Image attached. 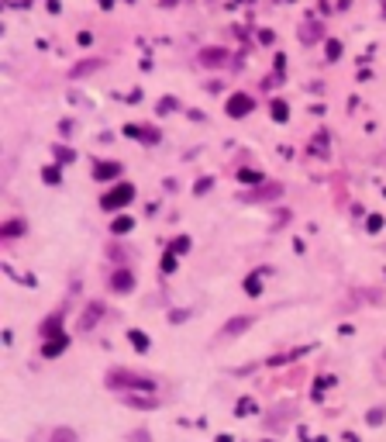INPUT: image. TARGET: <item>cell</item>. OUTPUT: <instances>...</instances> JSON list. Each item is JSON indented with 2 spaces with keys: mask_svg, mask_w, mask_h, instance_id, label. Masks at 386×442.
<instances>
[{
  "mask_svg": "<svg viewBox=\"0 0 386 442\" xmlns=\"http://www.w3.org/2000/svg\"><path fill=\"white\" fill-rule=\"evenodd\" d=\"M49 442H76V432H73V428H56Z\"/></svg>",
  "mask_w": 386,
  "mask_h": 442,
  "instance_id": "7",
  "label": "cell"
},
{
  "mask_svg": "<svg viewBox=\"0 0 386 442\" xmlns=\"http://www.w3.org/2000/svg\"><path fill=\"white\" fill-rule=\"evenodd\" d=\"M107 387H114V390H155V380L152 377H138L131 370H111Z\"/></svg>",
  "mask_w": 386,
  "mask_h": 442,
  "instance_id": "1",
  "label": "cell"
},
{
  "mask_svg": "<svg viewBox=\"0 0 386 442\" xmlns=\"http://www.w3.org/2000/svg\"><path fill=\"white\" fill-rule=\"evenodd\" d=\"M131 225H135V221H131L128 214H121V218L114 221V231H117V235H124V231H131Z\"/></svg>",
  "mask_w": 386,
  "mask_h": 442,
  "instance_id": "9",
  "label": "cell"
},
{
  "mask_svg": "<svg viewBox=\"0 0 386 442\" xmlns=\"http://www.w3.org/2000/svg\"><path fill=\"white\" fill-rule=\"evenodd\" d=\"M59 322H62V314L49 318V322H45V335H56V332H59Z\"/></svg>",
  "mask_w": 386,
  "mask_h": 442,
  "instance_id": "11",
  "label": "cell"
},
{
  "mask_svg": "<svg viewBox=\"0 0 386 442\" xmlns=\"http://www.w3.org/2000/svg\"><path fill=\"white\" fill-rule=\"evenodd\" d=\"M272 114L279 117V121H286V104H283V100H276V104H272Z\"/></svg>",
  "mask_w": 386,
  "mask_h": 442,
  "instance_id": "13",
  "label": "cell"
},
{
  "mask_svg": "<svg viewBox=\"0 0 386 442\" xmlns=\"http://www.w3.org/2000/svg\"><path fill=\"white\" fill-rule=\"evenodd\" d=\"M252 111V97L249 94H234L231 100H228V114L231 117H245Z\"/></svg>",
  "mask_w": 386,
  "mask_h": 442,
  "instance_id": "3",
  "label": "cell"
},
{
  "mask_svg": "<svg viewBox=\"0 0 386 442\" xmlns=\"http://www.w3.org/2000/svg\"><path fill=\"white\" fill-rule=\"evenodd\" d=\"M186 246H190V238H176V242H173V252H186Z\"/></svg>",
  "mask_w": 386,
  "mask_h": 442,
  "instance_id": "17",
  "label": "cell"
},
{
  "mask_svg": "<svg viewBox=\"0 0 386 442\" xmlns=\"http://www.w3.org/2000/svg\"><path fill=\"white\" fill-rule=\"evenodd\" d=\"M131 197H135V187L131 183H117L114 190L104 197V208L111 211V208H124V204H131Z\"/></svg>",
  "mask_w": 386,
  "mask_h": 442,
  "instance_id": "2",
  "label": "cell"
},
{
  "mask_svg": "<svg viewBox=\"0 0 386 442\" xmlns=\"http://www.w3.org/2000/svg\"><path fill=\"white\" fill-rule=\"evenodd\" d=\"M249 325H252V318H249V314H238V318H231V322L221 328V332H224L228 339H234V335H242V332H245Z\"/></svg>",
  "mask_w": 386,
  "mask_h": 442,
  "instance_id": "4",
  "label": "cell"
},
{
  "mask_svg": "<svg viewBox=\"0 0 386 442\" xmlns=\"http://www.w3.org/2000/svg\"><path fill=\"white\" fill-rule=\"evenodd\" d=\"M41 176H45V183H59V170H45Z\"/></svg>",
  "mask_w": 386,
  "mask_h": 442,
  "instance_id": "19",
  "label": "cell"
},
{
  "mask_svg": "<svg viewBox=\"0 0 386 442\" xmlns=\"http://www.w3.org/2000/svg\"><path fill=\"white\" fill-rule=\"evenodd\" d=\"M128 404H138V408H152L155 401H149V397H128Z\"/></svg>",
  "mask_w": 386,
  "mask_h": 442,
  "instance_id": "16",
  "label": "cell"
},
{
  "mask_svg": "<svg viewBox=\"0 0 386 442\" xmlns=\"http://www.w3.org/2000/svg\"><path fill=\"white\" fill-rule=\"evenodd\" d=\"M117 173H121V166H117V163H100V166L93 170L96 180H114Z\"/></svg>",
  "mask_w": 386,
  "mask_h": 442,
  "instance_id": "6",
  "label": "cell"
},
{
  "mask_svg": "<svg viewBox=\"0 0 386 442\" xmlns=\"http://www.w3.org/2000/svg\"><path fill=\"white\" fill-rule=\"evenodd\" d=\"M62 349H66V335H59L56 342H49V346L41 349V352H45V356H49V359H52V356H56V352H62Z\"/></svg>",
  "mask_w": 386,
  "mask_h": 442,
  "instance_id": "8",
  "label": "cell"
},
{
  "mask_svg": "<svg viewBox=\"0 0 386 442\" xmlns=\"http://www.w3.org/2000/svg\"><path fill=\"white\" fill-rule=\"evenodd\" d=\"M21 228H24V225H21V221H11V225H7V228H4V235H18Z\"/></svg>",
  "mask_w": 386,
  "mask_h": 442,
  "instance_id": "18",
  "label": "cell"
},
{
  "mask_svg": "<svg viewBox=\"0 0 386 442\" xmlns=\"http://www.w3.org/2000/svg\"><path fill=\"white\" fill-rule=\"evenodd\" d=\"M96 318H100V304H93V308H90V314H86V322H83V328H90L96 322Z\"/></svg>",
  "mask_w": 386,
  "mask_h": 442,
  "instance_id": "12",
  "label": "cell"
},
{
  "mask_svg": "<svg viewBox=\"0 0 386 442\" xmlns=\"http://www.w3.org/2000/svg\"><path fill=\"white\" fill-rule=\"evenodd\" d=\"M245 290H249V294H259V290H262V284L252 276V280H245Z\"/></svg>",
  "mask_w": 386,
  "mask_h": 442,
  "instance_id": "15",
  "label": "cell"
},
{
  "mask_svg": "<svg viewBox=\"0 0 386 442\" xmlns=\"http://www.w3.org/2000/svg\"><path fill=\"white\" fill-rule=\"evenodd\" d=\"M131 342H135L138 349H149V339H145L141 332H131Z\"/></svg>",
  "mask_w": 386,
  "mask_h": 442,
  "instance_id": "14",
  "label": "cell"
},
{
  "mask_svg": "<svg viewBox=\"0 0 386 442\" xmlns=\"http://www.w3.org/2000/svg\"><path fill=\"white\" fill-rule=\"evenodd\" d=\"M131 284H135V280H131V273H128V269H117V273H114V280H111V287H114L117 294L131 290Z\"/></svg>",
  "mask_w": 386,
  "mask_h": 442,
  "instance_id": "5",
  "label": "cell"
},
{
  "mask_svg": "<svg viewBox=\"0 0 386 442\" xmlns=\"http://www.w3.org/2000/svg\"><path fill=\"white\" fill-rule=\"evenodd\" d=\"M238 415H242V418H245V415H255V401H252V397H242V401H238Z\"/></svg>",
  "mask_w": 386,
  "mask_h": 442,
  "instance_id": "10",
  "label": "cell"
}]
</instances>
